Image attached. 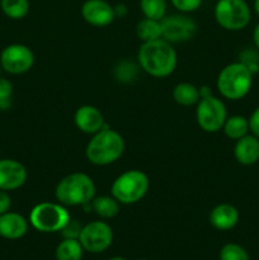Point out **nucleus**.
<instances>
[{
	"instance_id": "1",
	"label": "nucleus",
	"mask_w": 259,
	"mask_h": 260,
	"mask_svg": "<svg viewBox=\"0 0 259 260\" xmlns=\"http://www.w3.org/2000/svg\"><path fill=\"white\" fill-rule=\"evenodd\" d=\"M140 68L154 78H167L174 73L178 56L172 43L164 38L144 42L139 50Z\"/></svg>"
},
{
	"instance_id": "2",
	"label": "nucleus",
	"mask_w": 259,
	"mask_h": 260,
	"mask_svg": "<svg viewBox=\"0 0 259 260\" xmlns=\"http://www.w3.org/2000/svg\"><path fill=\"white\" fill-rule=\"evenodd\" d=\"M124 151V140L117 131L112 129L108 124L90 139L86 145L85 155L89 162L98 167L113 164Z\"/></svg>"
},
{
	"instance_id": "3",
	"label": "nucleus",
	"mask_w": 259,
	"mask_h": 260,
	"mask_svg": "<svg viewBox=\"0 0 259 260\" xmlns=\"http://www.w3.org/2000/svg\"><path fill=\"white\" fill-rule=\"evenodd\" d=\"M95 184L85 173H71L58 182L55 197L63 206H81L90 203L95 197Z\"/></svg>"
},
{
	"instance_id": "4",
	"label": "nucleus",
	"mask_w": 259,
	"mask_h": 260,
	"mask_svg": "<svg viewBox=\"0 0 259 260\" xmlns=\"http://www.w3.org/2000/svg\"><path fill=\"white\" fill-rule=\"evenodd\" d=\"M253 84V71L244 62H234L225 66L217 76L218 91L230 101H239L249 93Z\"/></svg>"
},
{
	"instance_id": "5",
	"label": "nucleus",
	"mask_w": 259,
	"mask_h": 260,
	"mask_svg": "<svg viewBox=\"0 0 259 260\" xmlns=\"http://www.w3.org/2000/svg\"><path fill=\"white\" fill-rule=\"evenodd\" d=\"M149 187V177L141 170L132 169L114 179L111 193L121 205H134L146 196Z\"/></svg>"
},
{
	"instance_id": "6",
	"label": "nucleus",
	"mask_w": 259,
	"mask_h": 260,
	"mask_svg": "<svg viewBox=\"0 0 259 260\" xmlns=\"http://www.w3.org/2000/svg\"><path fill=\"white\" fill-rule=\"evenodd\" d=\"M70 218L66 207L61 203L41 202L30 211L29 222L40 233H57Z\"/></svg>"
},
{
	"instance_id": "7",
	"label": "nucleus",
	"mask_w": 259,
	"mask_h": 260,
	"mask_svg": "<svg viewBox=\"0 0 259 260\" xmlns=\"http://www.w3.org/2000/svg\"><path fill=\"white\" fill-rule=\"evenodd\" d=\"M216 22L226 30H240L249 24L251 12L245 0H217L215 5Z\"/></svg>"
},
{
	"instance_id": "8",
	"label": "nucleus",
	"mask_w": 259,
	"mask_h": 260,
	"mask_svg": "<svg viewBox=\"0 0 259 260\" xmlns=\"http://www.w3.org/2000/svg\"><path fill=\"white\" fill-rule=\"evenodd\" d=\"M196 118L198 126L203 131L215 134L223 127V123L228 118V111L223 102L211 94L200 99L196 109Z\"/></svg>"
},
{
	"instance_id": "9",
	"label": "nucleus",
	"mask_w": 259,
	"mask_h": 260,
	"mask_svg": "<svg viewBox=\"0 0 259 260\" xmlns=\"http://www.w3.org/2000/svg\"><path fill=\"white\" fill-rule=\"evenodd\" d=\"M79 241L84 250L89 253H103L112 245L113 231L111 226L104 221H93L83 226Z\"/></svg>"
},
{
	"instance_id": "10",
	"label": "nucleus",
	"mask_w": 259,
	"mask_h": 260,
	"mask_svg": "<svg viewBox=\"0 0 259 260\" xmlns=\"http://www.w3.org/2000/svg\"><path fill=\"white\" fill-rule=\"evenodd\" d=\"M0 63L3 70L13 75H20L32 69L35 63V53L29 47L20 43L7 46L0 53Z\"/></svg>"
},
{
	"instance_id": "11",
	"label": "nucleus",
	"mask_w": 259,
	"mask_h": 260,
	"mask_svg": "<svg viewBox=\"0 0 259 260\" xmlns=\"http://www.w3.org/2000/svg\"><path fill=\"white\" fill-rule=\"evenodd\" d=\"M161 37L170 43L187 42L196 35L197 25L187 15H165L161 20Z\"/></svg>"
},
{
	"instance_id": "12",
	"label": "nucleus",
	"mask_w": 259,
	"mask_h": 260,
	"mask_svg": "<svg viewBox=\"0 0 259 260\" xmlns=\"http://www.w3.org/2000/svg\"><path fill=\"white\" fill-rule=\"evenodd\" d=\"M81 17L94 27H106L116 18L114 9L106 0H85L81 5Z\"/></svg>"
},
{
	"instance_id": "13",
	"label": "nucleus",
	"mask_w": 259,
	"mask_h": 260,
	"mask_svg": "<svg viewBox=\"0 0 259 260\" xmlns=\"http://www.w3.org/2000/svg\"><path fill=\"white\" fill-rule=\"evenodd\" d=\"M27 180V169L22 162L13 159L0 160V189L15 190Z\"/></svg>"
},
{
	"instance_id": "14",
	"label": "nucleus",
	"mask_w": 259,
	"mask_h": 260,
	"mask_svg": "<svg viewBox=\"0 0 259 260\" xmlns=\"http://www.w3.org/2000/svg\"><path fill=\"white\" fill-rule=\"evenodd\" d=\"M74 122L79 131L91 136L101 131L106 124L102 112L93 106L79 107L74 116Z\"/></svg>"
},
{
	"instance_id": "15",
	"label": "nucleus",
	"mask_w": 259,
	"mask_h": 260,
	"mask_svg": "<svg viewBox=\"0 0 259 260\" xmlns=\"http://www.w3.org/2000/svg\"><path fill=\"white\" fill-rule=\"evenodd\" d=\"M28 231V221L17 212H8L0 215V236L8 240L22 239Z\"/></svg>"
},
{
	"instance_id": "16",
	"label": "nucleus",
	"mask_w": 259,
	"mask_h": 260,
	"mask_svg": "<svg viewBox=\"0 0 259 260\" xmlns=\"http://www.w3.org/2000/svg\"><path fill=\"white\" fill-rule=\"evenodd\" d=\"M239 222V211L229 203H221L212 208L210 213V223L220 231L231 230Z\"/></svg>"
},
{
	"instance_id": "17",
	"label": "nucleus",
	"mask_w": 259,
	"mask_h": 260,
	"mask_svg": "<svg viewBox=\"0 0 259 260\" xmlns=\"http://www.w3.org/2000/svg\"><path fill=\"white\" fill-rule=\"evenodd\" d=\"M234 155L238 162L243 165H253L259 160V139L245 135L238 140L234 147Z\"/></svg>"
},
{
	"instance_id": "18",
	"label": "nucleus",
	"mask_w": 259,
	"mask_h": 260,
	"mask_svg": "<svg viewBox=\"0 0 259 260\" xmlns=\"http://www.w3.org/2000/svg\"><path fill=\"white\" fill-rule=\"evenodd\" d=\"M173 99L179 106L190 107L200 102V89L190 83H179L173 89Z\"/></svg>"
},
{
	"instance_id": "19",
	"label": "nucleus",
	"mask_w": 259,
	"mask_h": 260,
	"mask_svg": "<svg viewBox=\"0 0 259 260\" xmlns=\"http://www.w3.org/2000/svg\"><path fill=\"white\" fill-rule=\"evenodd\" d=\"M91 208L94 212L102 218H113L119 213V205L121 203L113 196H99L94 197L91 201Z\"/></svg>"
},
{
	"instance_id": "20",
	"label": "nucleus",
	"mask_w": 259,
	"mask_h": 260,
	"mask_svg": "<svg viewBox=\"0 0 259 260\" xmlns=\"http://www.w3.org/2000/svg\"><path fill=\"white\" fill-rule=\"evenodd\" d=\"M84 248L79 239H63L55 251L56 260H81Z\"/></svg>"
},
{
	"instance_id": "21",
	"label": "nucleus",
	"mask_w": 259,
	"mask_h": 260,
	"mask_svg": "<svg viewBox=\"0 0 259 260\" xmlns=\"http://www.w3.org/2000/svg\"><path fill=\"white\" fill-rule=\"evenodd\" d=\"M136 35L142 42H150V41L159 40L161 37V24L160 20L144 18L140 20L136 25Z\"/></svg>"
},
{
	"instance_id": "22",
	"label": "nucleus",
	"mask_w": 259,
	"mask_h": 260,
	"mask_svg": "<svg viewBox=\"0 0 259 260\" xmlns=\"http://www.w3.org/2000/svg\"><path fill=\"white\" fill-rule=\"evenodd\" d=\"M226 136L231 140H239L245 136L249 131V122L243 116L228 117L222 127Z\"/></svg>"
},
{
	"instance_id": "23",
	"label": "nucleus",
	"mask_w": 259,
	"mask_h": 260,
	"mask_svg": "<svg viewBox=\"0 0 259 260\" xmlns=\"http://www.w3.org/2000/svg\"><path fill=\"white\" fill-rule=\"evenodd\" d=\"M0 7L10 19H22L29 12V0H0Z\"/></svg>"
},
{
	"instance_id": "24",
	"label": "nucleus",
	"mask_w": 259,
	"mask_h": 260,
	"mask_svg": "<svg viewBox=\"0 0 259 260\" xmlns=\"http://www.w3.org/2000/svg\"><path fill=\"white\" fill-rule=\"evenodd\" d=\"M140 9L145 18L161 20L167 14V0H140Z\"/></svg>"
},
{
	"instance_id": "25",
	"label": "nucleus",
	"mask_w": 259,
	"mask_h": 260,
	"mask_svg": "<svg viewBox=\"0 0 259 260\" xmlns=\"http://www.w3.org/2000/svg\"><path fill=\"white\" fill-rule=\"evenodd\" d=\"M220 260H250L249 254L238 244H226L220 250Z\"/></svg>"
},
{
	"instance_id": "26",
	"label": "nucleus",
	"mask_w": 259,
	"mask_h": 260,
	"mask_svg": "<svg viewBox=\"0 0 259 260\" xmlns=\"http://www.w3.org/2000/svg\"><path fill=\"white\" fill-rule=\"evenodd\" d=\"M139 73V68L135 63L128 62V61H122L117 65L116 70H114V75L122 83H130V81L135 80Z\"/></svg>"
},
{
	"instance_id": "27",
	"label": "nucleus",
	"mask_w": 259,
	"mask_h": 260,
	"mask_svg": "<svg viewBox=\"0 0 259 260\" xmlns=\"http://www.w3.org/2000/svg\"><path fill=\"white\" fill-rule=\"evenodd\" d=\"M13 84L8 79L0 78V111H7L12 107Z\"/></svg>"
},
{
	"instance_id": "28",
	"label": "nucleus",
	"mask_w": 259,
	"mask_h": 260,
	"mask_svg": "<svg viewBox=\"0 0 259 260\" xmlns=\"http://www.w3.org/2000/svg\"><path fill=\"white\" fill-rule=\"evenodd\" d=\"M170 2L173 7L180 13H190L200 8L203 0H170Z\"/></svg>"
},
{
	"instance_id": "29",
	"label": "nucleus",
	"mask_w": 259,
	"mask_h": 260,
	"mask_svg": "<svg viewBox=\"0 0 259 260\" xmlns=\"http://www.w3.org/2000/svg\"><path fill=\"white\" fill-rule=\"evenodd\" d=\"M81 229H83V226L79 223V221L70 218L68 223L63 226L62 230H61V234H62L63 239H79Z\"/></svg>"
},
{
	"instance_id": "30",
	"label": "nucleus",
	"mask_w": 259,
	"mask_h": 260,
	"mask_svg": "<svg viewBox=\"0 0 259 260\" xmlns=\"http://www.w3.org/2000/svg\"><path fill=\"white\" fill-rule=\"evenodd\" d=\"M10 207H12V198L7 190L0 189V215L10 211Z\"/></svg>"
},
{
	"instance_id": "31",
	"label": "nucleus",
	"mask_w": 259,
	"mask_h": 260,
	"mask_svg": "<svg viewBox=\"0 0 259 260\" xmlns=\"http://www.w3.org/2000/svg\"><path fill=\"white\" fill-rule=\"evenodd\" d=\"M249 129L253 132L254 136H256L259 139V107L255 111L251 113L250 118H249Z\"/></svg>"
},
{
	"instance_id": "32",
	"label": "nucleus",
	"mask_w": 259,
	"mask_h": 260,
	"mask_svg": "<svg viewBox=\"0 0 259 260\" xmlns=\"http://www.w3.org/2000/svg\"><path fill=\"white\" fill-rule=\"evenodd\" d=\"M114 9V14H116V17H124V15L127 14V12H128V9H127V7L124 4H117L116 7H113Z\"/></svg>"
},
{
	"instance_id": "33",
	"label": "nucleus",
	"mask_w": 259,
	"mask_h": 260,
	"mask_svg": "<svg viewBox=\"0 0 259 260\" xmlns=\"http://www.w3.org/2000/svg\"><path fill=\"white\" fill-rule=\"evenodd\" d=\"M253 40H254V45H255L256 48H258V50H259V23H258V24H256V27L254 28Z\"/></svg>"
},
{
	"instance_id": "34",
	"label": "nucleus",
	"mask_w": 259,
	"mask_h": 260,
	"mask_svg": "<svg viewBox=\"0 0 259 260\" xmlns=\"http://www.w3.org/2000/svg\"><path fill=\"white\" fill-rule=\"evenodd\" d=\"M254 9H255L256 14L259 15V0H254Z\"/></svg>"
},
{
	"instance_id": "35",
	"label": "nucleus",
	"mask_w": 259,
	"mask_h": 260,
	"mask_svg": "<svg viewBox=\"0 0 259 260\" xmlns=\"http://www.w3.org/2000/svg\"><path fill=\"white\" fill-rule=\"evenodd\" d=\"M108 260H126L124 258H121V256H114V258H111Z\"/></svg>"
},
{
	"instance_id": "36",
	"label": "nucleus",
	"mask_w": 259,
	"mask_h": 260,
	"mask_svg": "<svg viewBox=\"0 0 259 260\" xmlns=\"http://www.w3.org/2000/svg\"><path fill=\"white\" fill-rule=\"evenodd\" d=\"M2 70H3V68H2V63H0V74H2Z\"/></svg>"
},
{
	"instance_id": "37",
	"label": "nucleus",
	"mask_w": 259,
	"mask_h": 260,
	"mask_svg": "<svg viewBox=\"0 0 259 260\" xmlns=\"http://www.w3.org/2000/svg\"><path fill=\"white\" fill-rule=\"evenodd\" d=\"M139 260H146V259H139Z\"/></svg>"
}]
</instances>
